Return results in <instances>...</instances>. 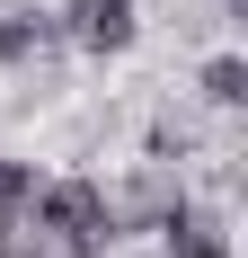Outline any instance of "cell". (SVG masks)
Returning <instances> with one entry per match:
<instances>
[{"instance_id":"5b68a950","label":"cell","mask_w":248,"mask_h":258,"mask_svg":"<svg viewBox=\"0 0 248 258\" xmlns=\"http://www.w3.org/2000/svg\"><path fill=\"white\" fill-rule=\"evenodd\" d=\"M45 45H53V18H0V62H27Z\"/></svg>"},{"instance_id":"277c9868","label":"cell","mask_w":248,"mask_h":258,"mask_svg":"<svg viewBox=\"0 0 248 258\" xmlns=\"http://www.w3.org/2000/svg\"><path fill=\"white\" fill-rule=\"evenodd\" d=\"M204 98H213V107H239L248 98V62H239V53H213V62H204Z\"/></svg>"},{"instance_id":"6da1fadb","label":"cell","mask_w":248,"mask_h":258,"mask_svg":"<svg viewBox=\"0 0 248 258\" xmlns=\"http://www.w3.org/2000/svg\"><path fill=\"white\" fill-rule=\"evenodd\" d=\"M36 223H45L53 240L71 258H98L106 240H115V205H106L89 178H62V187H45V205H36Z\"/></svg>"},{"instance_id":"3957f363","label":"cell","mask_w":248,"mask_h":258,"mask_svg":"<svg viewBox=\"0 0 248 258\" xmlns=\"http://www.w3.org/2000/svg\"><path fill=\"white\" fill-rule=\"evenodd\" d=\"M169 258H230V232L213 214H177L169 223Z\"/></svg>"},{"instance_id":"7a4b0ae2","label":"cell","mask_w":248,"mask_h":258,"mask_svg":"<svg viewBox=\"0 0 248 258\" xmlns=\"http://www.w3.org/2000/svg\"><path fill=\"white\" fill-rule=\"evenodd\" d=\"M62 36L80 53H124L133 45V0H71L62 9Z\"/></svg>"},{"instance_id":"8992f818","label":"cell","mask_w":248,"mask_h":258,"mask_svg":"<svg viewBox=\"0 0 248 258\" xmlns=\"http://www.w3.org/2000/svg\"><path fill=\"white\" fill-rule=\"evenodd\" d=\"M27 205V169H18V160H0V214H18Z\"/></svg>"}]
</instances>
